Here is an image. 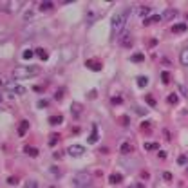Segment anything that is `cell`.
Here are the masks:
<instances>
[{
	"mask_svg": "<svg viewBox=\"0 0 188 188\" xmlns=\"http://www.w3.org/2000/svg\"><path fill=\"white\" fill-rule=\"evenodd\" d=\"M62 121H63V116H53V118H49V123H51V125H60Z\"/></svg>",
	"mask_w": 188,
	"mask_h": 188,
	"instance_id": "obj_20",
	"label": "cell"
},
{
	"mask_svg": "<svg viewBox=\"0 0 188 188\" xmlns=\"http://www.w3.org/2000/svg\"><path fill=\"white\" fill-rule=\"evenodd\" d=\"M166 100H168V103H170V105H176V103L179 101V98H177V94L172 92V94H168V98H166Z\"/></svg>",
	"mask_w": 188,
	"mask_h": 188,
	"instance_id": "obj_22",
	"label": "cell"
},
{
	"mask_svg": "<svg viewBox=\"0 0 188 188\" xmlns=\"http://www.w3.org/2000/svg\"><path fill=\"white\" fill-rule=\"evenodd\" d=\"M91 181L92 179H91V174H89V172H78L72 179L76 188H91Z\"/></svg>",
	"mask_w": 188,
	"mask_h": 188,
	"instance_id": "obj_3",
	"label": "cell"
},
{
	"mask_svg": "<svg viewBox=\"0 0 188 188\" xmlns=\"http://www.w3.org/2000/svg\"><path fill=\"white\" fill-rule=\"evenodd\" d=\"M128 11L130 9H123V11H118L110 20V38L114 40L120 33L125 31V24H127V18H128Z\"/></svg>",
	"mask_w": 188,
	"mask_h": 188,
	"instance_id": "obj_1",
	"label": "cell"
},
{
	"mask_svg": "<svg viewBox=\"0 0 188 188\" xmlns=\"http://www.w3.org/2000/svg\"><path fill=\"white\" fill-rule=\"evenodd\" d=\"M137 85H139V87H147L148 85V78L147 76H139V78H137Z\"/></svg>",
	"mask_w": 188,
	"mask_h": 188,
	"instance_id": "obj_26",
	"label": "cell"
},
{
	"mask_svg": "<svg viewBox=\"0 0 188 188\" xmlns=\"http://www.w3.org/2000/svg\"><path fill=\"white\" fill-rule=\"evenodd\" d=\"M161 80H163V83H168L170 82V72H161Z\"/></svg>",
	"mask_w": 188,
	"mask_h": 188,
	"instance_id": "obj_31",
	"label": "cell"
},
{
	"mask_svg": "<svg viewBox=\"0 0 188 188\" xmlns=\"http://www.w3.org/2000/svg\"><path fill=\"white\" fill-rule=\"evenodd\" d=\"M123 181V174H110L108 176V183L110 185H118V183Z\"/></svg>",
	"mask_w": 188,
	"mask_h": 188,
	"instance_id": "obj_11",
	"label": "cell"
},
{
	"mask_svg": "<svg viewBox=\"0 0 188 188\" xmlns=\"http://www.w3.org/2000/svg\"><path fill=\"white\" fill-rule=\"evenodd\" d=\"M145 101L148 103V105H150V107H156V100H154V98H152V96H147L145 98Z\"/></svg>",
	"mask_w": 188,
	"mask_h": 188,
	"instance_id": "obj_32",
	"label": "cell"
},
{
	"mask_svg": "<svg viewBox=\"0 0 188 188\" xmlns=\"http://www.w3.org/2000/svg\"><path fill=\"white\" fill-rule=\"evenodd\" d=\"M176 14H177L176 9H166V11H163L161 18H163V20H172V18H176Z\"/></svg>",
	"mask_w": 188,
	"mask_h": 188,
	"instance_id": "obj_10",
	"label": "cell"
},
{
	"mask_svg": "<svg viewBox=\"0 0 188 188\" xmlns=\"http://www.w3.org/2000/svg\"><path fill=\"white\" fill-rule=\"evenodd\" d=\"M82 110H83V107H82V105H80V103H78V101H74L72 105H71V112H72V118H80Z\"/></svg>",
	"mask_w": 188,
	"mask_h": 188,
	"instance_id": "obj_7",
	"label": "cell"
},
{
	"mask_svg": "<svg viewBox=\"0 0 188 188\" xmlns=\"http://www.w3.org/2000/svg\"><path fill=\"white\" fill-rule=\"evenodd\" d=\"M130 188H134V186H130Z\"/></svg>",
	"mask_w": 188,
	"mask_h": 188,
	"instance_id": "obj_45",
	"label": "cell"
},
{
	"mask_svg": "<svg viewBox=\"0 0 188 188\" xmlns=\"http://www.w3.org/2000/svg\"><path fill=\"white\" fill-rule=\"evenodd\" d=\"M7 183H9V185H16V183H18V179H16V177H9V179H7Z\"/></svg>",
	"mask_w": 188,
	"mask_h": 188,
	"instance_id": "obj_35",
	"label": "cell"
},
{
	"mask_svg": "<svg viewBox=\"0 0 188 188\" xmlns=\"http://www.w3.org/2000/svg\"><path fill=\"white\" fill-rule=\"evenodd\" d=\"M38 107H40V108H43V107H47V100H42L40 103H38Z\"/></svg>",
	"mask_w": 188,
	"mask_h": 188,
	"instance_id": "obj_37",
	"label": "cell"
},
{
	"mask_svg": "<svg viewBox=\"0 0 188 188\" xmlns=\"http://www.w3.org/2000/svg\"><path fill=\"white\" fill-rule=\"evenodd\" d=\"M67 154L72 156V157H80V156L85 154V147L83 145H71L67 148Z\"/></svg>",
	"mask_w": 188,
	"mask_h": 188,
	"instance_id": "obj_4",
	"label": "cell"
},
{
	"mask_svg": "<svg viewBox=\"0 0 188 188\" xmlns=\"http://www.w3.org/2000/svg\"><path fill=\"white\" fill-rule=\"evenodd\" d=\"M159 20H161L159 14H154V16H150V18H145V26H148V24H152V22H159Z\"/></svg>",
	"mask_w": 188,
	"mask_h": 188,
	"instance_id": "obj_24",
	"label": "cell"
},
{
	"mask_svg": "<svg viewBox=\"0 0 188 188\" xmlns=\"http://www.w3.org/2000/svg\"><path fill=\"white\" fill-rule=\"evenodd\" d=\"M136 188H145V186H143V185H137V186H136Z\"/></svg>",
	"mask_w": 188,
	"mask_h": 188,
	"instance_id": "obj_42",
	"label": "cell"
},
{
	"mask_svg": "<svg viewBox=\"0 0 188 188\" xmlns=\"http://www.w3.org/2000/svg\"><path fill=\"white\" fill-rule=\"evenodd\" d=\"M34 54H36V56H38V58H40V60H43V62H45V60H47V58H49V54H47V51H45V49H42V47H38V49H36V51H34Z\"/></svg>",
	"mask_w": 188,
	"mask_h": 188,
	"instance_id": "obj_15",
	"label": "cell"
},
{
	"mask_svg": "<svg viewBox=\"0 0 188 188\" xmlns=\"http://www.w3.org/2000/svg\"><path fill=\"white\" fill-rule=\"evenodd\" d=\"M24 188H38V183L34 179H27L26 183H24Z\"/></svg>",
	"mask_w": 188,
	"mask_h": 188,
	"instance_id": "obj_21",
	"label": "cell"
},
{
	"mask_svg": "<svg viewBox=\"0 0 188 188\" xmlns=\"http://www.w3.org/2000/svg\"><path fill=\"white\" fill-rule=\"evenodd\" d=\"M177 165H179V166L188 165V157L186 156H179V157H177Z\"/></svg>",
	"mask_w": 188,
	"mask_h": 188,
	"instance_id": "obj_28",
	"label": "cell"
},
{
	"mask_svg": "<svg viewBox=\"0 0 188 188\" xmlns=\"http://www.w3.org/2000/svg\"><path fill=\"white\" fill-rule=\"evenodd\" d=\"M179 62H181V65H188V47H185L181 51V58H179Z\"/></svg>",
	"mask_w": 188,
	"mask_h": 188,
	"instance_id": "obj_16",
	"label": "cell"
},
{
	"mask_svg": "<svg viewBox=\"0 0 188 188\" xmlns=\"http://www.w3.org/2000/svg\"><path fill=\"white\" fill-rule=\"evenodd\" d=\"M22 56H24V60H31V58L34 56V51H31V49H26Z\"/></svg>",
	"mask_w": 188,
	"mask_h": 188,
	"instance_id": "obj_27",
	"label": "cell"
},
{
	"mask_svg": "<svg viewBox=\"0 0 188 188\" xmlns=\"http://www.w3.org/2000/svg\"><path fill=\"white\" fill-rule=\"evenodd\" d=\"M186 172H188V168H186Z\"/></svg>",
	"mask_w": 188,
	"mask_h": 188,
	"instance_id": "obj_44",
	"label": "cell"
},
{
	"mask_svg": "<svg viewBox=\"0 0 188 188\" xmlns=\"http://www.w3.org/2000/svg\"><path fill=\"white\" fill-rule=\"evenodd\" d=\"M85 65H87L89 69H92V71H101V69H103L101 62H92V60H87V62H85Z\"/></svg>",
	"mask_w": 188,
	"mask_h": 188,
	"instance_id": "obj_9",
	"label": "cell"
},
{
	"mask_svg": "<svg viewBox=\"0 0 188 188\" xmlns=\"http://www.w3.org/2000/svg\"><path fill=\"white\" fill-rule=\"evenodd\" d=\"M137 13H139V16H147V14H150V7H137Z\"/></svg>",
	"mask_w": 188,
	"mask_h": 188,
	"instance_id": "obj_25",
	"label": "cell"
},
{
	"mask_svg": "<svg viewBox=\"0 0 188 188\" xmlns=\"http://www.w3.org/2000/svg\"><path fill=\"white\" fill-rule=\"evenodd\" d=\"M159 157H161V159H165V157H166V152H165V150H159Z\"/></svg>",
	"mask_w": 188,
	"mask_h": 188,
	"instance_id": "obj_39",
	"label": "cell"
},
{
	"mask_svg": "<svg viewBox=\"0 0 188 188\" xmlns=\"http://www.w3.org/2000/svg\"><path fill=\"white\" fill-rule=\"evenodd\" d=\"M120 43H121L123 47H130V45H132V34H130V31H127V29H125V31L121 33Z\"/></svg>",
	"mask_w": 188,
	"mask_h": 188,
	"instance_id": "obj_5",
	"label": "cell"
},
{
	"mask_svg": "<svg viewBox=\"0 0 188 188\" xmlns=\"http://www.w3.org/2000/svg\"><path fill=\"white\" fill-rule=\"evenodd\" d=\"M58 141H60V136H58V134H53L51 137H49V147H54Z\"/></svg>",
	"mask_w": 188,
	"mask_h": 188,
	"instance_id": "obj_23",
	"label": "cell"
},
{
	"mask_svg": "<svg viewBox=\"0 0 188 188\" xmlns=\"http://www.w3.org/2000/svg\"><path fill=\"white\" fill-rule=\"evenodd\" d=\"M38 7H40V11H49V9H53V2L51 0H45V2H42Z\"/></svg>",
	"mask_w": 188,
	"mask_h": 188,
	"instance_id": "obj_19",
	"label": "cell"
},
{
	"mask_svg": "<svg viewBox=\"0 0 188 188\" xmlns=\"http://www.w3.org/2000/svg\"><path fill=\"white\" fill-rule=\"evenodd\" d=\"M112 103H114V105H120V103H121V98H120V96H114V98H112Z\"/></svg>",
	"mask_w": 188,
	"mask_h": 188,
	"instance_id": "obj_34",
	"label": "cell"
},
{
	"mask_svg": "<svg viewBox=\"0 0 188 188\" xmlns=\"http://www.w3.org/2000/svg\"><path fill=\"white\" fill-rule=\"evenodd\" d=\"M145 148L147 150H157V148H159V143H145Z\"/></svg>",
	"mask_w": 188,
	"mask_h": 188,
	"instance_id": "obj_29",
	"label": "cell"
},
{
	"mask_svg": "<svg viewBox=\"0 0 188 188\" xmlns=\"http://www.w3.org/2000/svg\"><path fill=\"white\" fill-rule=\"evenodd\" d=\"M27 128H29V121L24 120V121L20 123V127H18V136H26V134H27Z\"/></svg>",
	"mask_w": 188,
	"mask_h": 188,
	"instance_id": "obj_12",
	"label": "cell"
},
{
	"mask_svg": "<svg viewBox=\"0 0 188 188\" xmlns=\"http://www.w3.org/2000/svg\"><path fill=\"white\" fill-rule=\"evenodd\" d=\"M163 179H165V181H172V174H170V172H163Z\"/></svg>",
	"mask_w": 188,
	"mask_h": 188,
	"instance_id": "obj_33",
	"label": "cell"
},
{
	"mask_svg": "<svg viewBox=\"0 0 188 188\" xmlns=\"http://www.w3.org/2000/svg\"><path fill=\"white\" fill-rule=\"evenodd\" d=\"M186 31V24H176L174 27H172V33L179 34V33H185Z\"/></svg>",
	"mask_w": 188,
	"mask_h": 188,
	"instance_id": "obj_17",
	"label": "cell"
},
{
	"mask_svg": "<svg viewBox=\"0 0 188 188\" xmlns=\"http://www.w3.org/2000/svg\"><path fill=\"white\" fill-rule=\"evenodd\" d=\"M98 139H100V134H98V125H92V134L89 136V145H92V143H96Z\"/></svg>",
	"mask_w": 188,
	"mask_h": 188,
	"instance_id": "obj_8",
	"label": "cell"
},
{
	"mask_svg": "<svg viewBox=\"0 0 188 188\" xmlns=\"http://www.w3.org/2000/svg\"><path fill=\"white\" fill-rule=\"evenodd\" d=\"M143 60H145L143 53H136V54H132V56H130V62H134V63H141Z\"/></svg>",
	"mask_w": 188,
	"mask_h": 188,
	"instance_id": "obj_18",
	"label": "cell"
},
{
	"mask_svg": "<svg viewBox=\"0 0 188 188\" xmlns=\"http://www.w3.org/2000/svg\"><path fill=\"white\" fill-rule=\"evenodd\" d=\"M0 101H2V98H0Z\"/></svg>",
	"mask_w": 188,
	"mask_h": 188,
	"instance_id": "obj_43",
	"label": "cell"
},
{
	"mask_svg": "<svg viewBox=\"0 0 188 188\" xmlns=\"http://www.w3.org/2000/svg\"><path fill=\"white\" fill-rule=\"evenodd\" d=\"M24 152H26V154H29L31 157H36L38 154H40V152H38V148H34V147H29V145H26V147H24Z\"/></svg>",
	"mask_w": 188,
	"mask_h": 188,
	"instance_id": "obj_13",
	"label": "cell"
},
{
	"mask_svg": "<svg viewBox=\"0 0 188 188\" xmlns=\"http://www.w3.org/2000/svg\"><path fill=\"white\" fill-rule=\"evenodd\" d=\"M148 45H150V47H154V45H157V40H156V38H154V40H150V43H148Z\"/></svg>",
	"mask_w": 188,
	"mask_h": 188,
	"instance_id": "obj_40",
	"label": "cell"
},
{
	"mask_svg": "<svg viewBox=\"0 0 188 188\" xmlns=\"http://www.w3.org/2000/svg\"><path fill=\"white\" fill-rule=\"evenodd\" d=\"M49 172H51L54 177H60V176H62V174H60V168H58V166H51V168H49Z\"/></svg>",
	"mask_w": 188,
	"mask_h": 188,
	"instance_id": "obj_30",
	"label": "cell"
},
{
	"mask_svg": "<svg viewBox=\"0 0 188 188\" xmlns=\"http://www.w3.org/2000/svg\"><path fill=\"white\" fill-rule=\"evenodd\" d=\"M148 127H150V123H148V121H143L141 123V128H148Z\"/></svg>",
	"mask_w": 188,
	"mask_h": 188,
	"instance_id": "obj_38",
	"label": "cell"
},
{
	"mask_svg": "<svg viewBox=\"0 0 188 188\" xmlns=\"http://www.w3.org/2000/svg\"><path fill=\"white\" fill-rule=\"evenodd\" d=\"M33 91H34V92H42V91H43V87H40V85H34V87H33Z\"/></svg>",
	"mask_w": 188,
	"mask_h": 188,
	"instance_id": "obj_36",
	"label": "cell"
},
{
	"mask_svg": "<svg viewBox=\"0 0 188 188\" xmlns=\"http://www.w3.org/2000/svg\"><path fill=\"white\" fill-rule=\"evenodd\" d=\"M134 110H136V112H139V114H143V112H145L141 107H134Z\"/></svg>",
	"mask_w": 188,
	"mask_h": 188,
	"instance_id": "obj_41",
	"label": "cell"
},
{
	"mask_svg": "<svg viewBox=\"0 0 188 188\" xmlns=\"http://www.w3.org/2000/svg\"><path fill=\"white\" fill-rule=\"evenodd\" d=\"M6 89H7V91H11V92H14V94H24V92H26V89H24V87L16 85V83H13V82H7L6 83Z\"/></svg>",
	"mask_w": 188,
	"mask_h": 188,
	"instance_id": "obj_6",
	"label": "cell"
},
{
	"mask_svg": "<svg viewBox=\"0 0 188 188\" xmlns=\"http://www.w3.org/2000/svg\"><path fill=\"white\" fill-rule=\"evenodd\" d=\"M40 72L38 67H33V65H24V67H14L13 71V78L14 80H27V78H33Z\"/></svg>",
	"mask_w": 188,
	"mask_h": 188,
	"instance_id": "obj_2",
	"label": "cell"
},
{
	"mask_svg": "<svg viewBox=\"0 0 188 188\" xmlns=\"http://www.w3.org/2000/svg\"><path fill=\"white\" fill-rule=\"evenodd\" d=\"M132 150H134V147H132L130 143H121V147H120V152H121V154H130Z\"/></svg>",
	"mask_w": 188,
	"mask_h": 188,
	"instance_id": "obj_14",
	"label": "cell"
}]
</instances>
